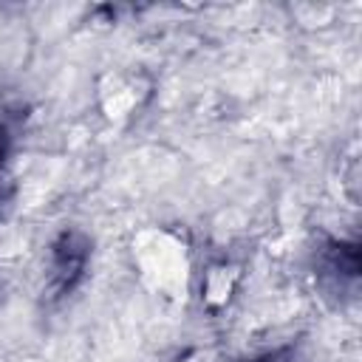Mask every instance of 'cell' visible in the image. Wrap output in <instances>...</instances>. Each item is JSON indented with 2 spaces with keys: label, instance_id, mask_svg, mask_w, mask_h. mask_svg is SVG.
I'll return each mask as SVG.
<instances>
[{
  "label": "cell",
  "instance_id": "1",
  "mask_svg": "<svg viewBox=\"0 0 362 362\" xmlns=\"http://www.w3.org/2000/svg\"><path fill=\"white\" fill-rule=\"evenodd\" d=\"M88 263V240L79 232H62L51 249V291L54 297L71 291Z\"/></svg>",
  "mask_w": 362,
  "mask_h": 362
}]
</instances>
